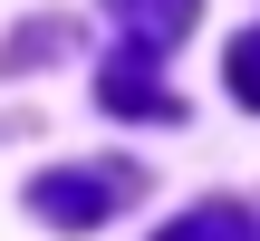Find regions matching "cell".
<instances>
[{
  "instance_id": "cell-3",
  "label": "cell",
  "mask_w": 260,
  "mask_h": 241,
  "mask_svg": "<svg viewBox=\"0 0 260 241\" xmlns=\"http://www.w3.org/2000/svg\"><path fill=\"white\" fill-rule=\"evenodd\" d=\"M106 10L125 19V39H135V48H174V39L193 29V10H203V0H106Z\"/></svg>"
},
{
  "instance_id": "cell-6",
  "label": "cell",
  "mask_w": 260,
  "mask_h": 241,
  "mask_svg": "<svg viewBox=\"0 0 260 241\" xmlns=\"http://www.w3.org/2000/svg\"><path fill=\"white\" fill-rule=\"evenodd\" d=\"M58 39H68V29H58V19H29V29H19V39H10V68H39V58H48V48H58Z\"/></svg>"
},
{
  "instance_id": "cell-2",
  "label": "cell",
  "mask_w": 260,
  "mask_h": 241,
  "mask_svg": "<svg viewBox=\"0 0 260 241\" xmlns=\"http://www.w3.org/2000/svg\"><path fill=\"white\" fill-rule=\"evenodd\" d=\"M96 106H106V116H183V106H174V87L145 68V48L106 58V77H96Z\"/></svg>"
},
{
  "instance_id": "cell-1",
  "label": "cell",
  "mask_w": 260,
  "mask_h": 241,
  "mask_svg": "<svg viewBox=\"0 0 260 241\" xmlns=\"http://www.w3.org/2000/svg\"><path fill=\"white\" fill-rule=\"evenodd\" d=\"M135 193H145V174L116 164V155H96V164H48V174L29 184V213H39L48 232H96V222L125 213Z\"/></svg>"
},
{
  "instance_id": "cell-5",
  "label": "cell",
  "mask_w": 260,
  "mask_h": 241,
  "mask_svg": "<svg viewBox=\"0 0 260 241\" xmlns=\"http://www.w3.org/2000/svg\"><path fill=\"white\" fill-rule=\"evenodd\" d=\"M222 77H232V97H241V106H260V29H241V39H232Z\"/></svg>"
},
{
  "instance_id": "cell-4",
  "label": "cell",
  "mask_w": 260,
  "mask_h": 241,
  "mask_svg": "<svg viewBox=\"0 0 260 241\" xmlns=\"http://www.w3.org/2000/svg\"><path fill=\"white\" fill-rule=\"evenodd\" d=\"M154 241H260V222L241 213V203H193L183 222H164Z\"/></svg>"
}]
</instances>
